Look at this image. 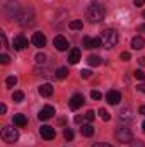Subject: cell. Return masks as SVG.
<instances>
[{
	"mask_svg": "<svg viewBox=\"0 0 145 147\" xmlns=\"http://www.w3.org/2000/svg\"><path fill=\"white\" fill-rule=\"evenodd\" d=\"M85 19L91 22V24H96V22H101L104 19V7L101 3H91L85 10Z\"/></svg>",
	"mask_w": 145,
	"mask_h": 147,
	"instance_id": "1",
	"label": "cell"
},
{
	"mask_svg": "<svg viewBox=\"0 0 145 147\" xmlns=\"http://www.w3.org/2000/svg\"><path fill=\"white\" fill-rule=\"evenodd\" d=\"M118 33H116V29H104L103 33H101V43H103V46L104 48H114L116 46V43H118Z\"/></svg>",
	"mask_w": 145,
	"mask_h": 147,
	"instance_id": "2",
	"label": "cell"
},
{
	"mask_svg": "<svg viewBox=\"0 0 145 147\" xmlns=\"http://www.w3.org/2000/svg\"><path fill=\"white\" fill-rule=\"evenodd\" d=\"M15 19H17V22L21 24V26H33L36 21H34V12L31 10V9H24V10H21V14H17L15 16Z\"/></svg>",
	"mask_w": 145,
	"mask_h": 147,
	"instance_id": "3",
	"label": "cell"
},
{
	"mask_svg": "<svg viewBox=\"0 0 145 147\" xmlns=\"http://www.w3.org/2000/svg\"><path fill=\"white\" fill-rule=\"evenodd\" d=\"M17 139H19V132H17V128L9 127V125L2 128V140H3V142H7V144H14V142H17Z\"/></svg>",
	"mask_w": 145,
	"mask_h": 147,
	"instance_id": "4",
	"label": "cell"
},
{
	"mask_svg": "<svg viewBox=\"0 0 145 147\" xmlns=\"http://www.w3.org/2000/svg\"><path fill=\"white\" fill-rule=\"evenodd\" d=\"M114 137H116V140L121 142V144H130V142L133 140V135H132L130 128H126V127H118L116 132H114Z\"/></svg>",
	"mask_w": 145,
	"mask_h": 147,
	"instance_id": "5",
	"label": "cell"
},
{
	"mask_svg": "<svg viewBox=\"0 0 145 147\" xmlns=\"http://www.w3.org/2000/svg\"><path fill=\"white\" fill-rule=\"evenodd\" d=\"M53 115H55V108L50 106V105H46L44 108H41V111L38 113V120L39 121H46V120L53 118Z\"/></svg>",
	"mask_w": 145,
	"mask_h": 147,
	"instance_id": "6",
	"label": "cell"
},
{
	"mask_svg": "<svg viewBox=\"0 0 145 147\" xmlns=\"http://www.w3.org/2000/svg\"><path fill=\"white\" fill-rule=\"evenodd\" d=\"M28 45H29V39L24 36V34L15 36L14 41H12V48L14 50H24V48H28Z\"/></svg>",
	"mask_w": 145,
	"mask_h": 147,
	"instance_id": "7",
	"label": "cell"
},
{
	"mask_svg": "<svg viewBox=\"0 0 145 147\" xmlns=\"http://www.w3.org/2000/svg\"><path fill=\"white\" fill-rule=\"evenodd\" d=\"M39 134H41V137L46 139V140H51V139H55V135H56L55 128L50 127V125H43V127L39 128Z\"/></svg>",
	"mask_w": 145,
	"mask_h": 147,
	"instance_id": "8",
	"label": "cell"
},
{
	"mask_svg": "<svg viewBox=\"0 0 145 147\" xmlns=\"http://www.w3.org/2000/svg\"><path fill=\"white\" fill-rule=\"evenodd\" d=\"M119 121H123V123L133 121V110H132L130 106H125L123 110L119 111Z\"/></svg>",
	"mask_w": 145,
	"mask_h": 147,
	"instance_id": "9",
	"label": "cell"
},
{
	"mask_svg": "<svg viewBox=\"0 0 145 147\" xmlns=\"http://www.w3.org/2000/svg\"><path fill=\"white\" fill-rule=\"evenodd\" d=\"M84 105V96L82 94H73L72 98H70V101H68V106H70V110H79L80 106Z\"/></svg>",
	"mask_w": 145,
	"mask_h": 147,
	"instance_id": "10",
	"label": "cell"
},
{
	"mask_svg": "<svg viewBox=\"0 0 145 147\" xmlns=\"http://www.w3.org/2000/svg\"><path fill=\"white\" fill-rule=\"evenodd\" d=\"M53 45H55V48H56L58 51H65V50H68V41H67V38H63V36H55Z\"/></svg>",
	"mask_w": 145,
	"mask_h": 147,
	"instance_id": "11",
	"label": "cell"
},
{
	"mask_svg": "<svg viewBox=\"0 0 145 147\" xmlns=\"http://www.w3.org/2000/svg\"><path fill=\"white\" fill-rule=\"evenodd\" d=\"M101 45H103L101 43V38H89V36L84 38V48L92 50V48H99Z\"/></svg>",
	"mask_w": 145,
	"mask_h": 147,
	"instance_id": "12",
	"label": "cell"
},
{
	"mask_svg": "<svg viewBox=\"0 0 145 147\" xmlns=\"http://www.w3.org/2000/svg\"><path fill=\"white\" fill-rule=\"evenodd\" d=\"M106 99H108L109 105H118L121 101V94H119V91H108Z\"/></svg>",
	"mask_w": 145,
	"mask_h": 147,
	"instance_id": "13",
	"label": "cell"
},
{
	"mask_svg": "<svg viewBox=\"0 0 145 147\" xmlns=\"http://www.w3.org/2000/svg\"><path fill=\"white\" fill-rule=\"evenodd\" d=\"M31 41H33V45H34V46H38V48H43V46L46 45V36H44L43 33H34Z\"/></svg>",
	"mask_w": 145,
	"mask_h": 147,
	"instance_id": "14",
	"label": "cell"
},
{
	"mask_svg": "<svg viewBox=\"0 0 145 147\" xmlns=\"http://www.w3.org/2000/svg\"><path fill=\"white\" fill-rule=\"evenodd\" d=\"M39 94H41V96H44V98H50V96L53 94V86H51L50 82L41 84V86H39Z\"/></svg>",
	"mask_w": 145,
	"mask_h": 147,
	"instance_id": "15",
	"label": "cell"
},
{
	"mask_svg": "<svg viewBox=\"0 0 145 147\" xmlns=\"http://www.w3.org/2000/svg\"><path fill=\"white\" fill-rule=\"evenodd\" d=\"M68 63H72V65H75L79 60H80V50L79 48H72L70 50V53H68Z\"/></svg>",
	"mask_w": 145,
	"mask_h": 147,
	"instance_id": "16",
	"label": "cell"
},
{
	"mask_svg": "<svg viewBox=\"0 0 145 147\" xmlns=\"http://www.w3.org/2000/svg\"><path fill=\"white\" fill-rule=\"evenodd\" d=\"M144 46H145V39L142 36H135L132 39V48L133 50H142Z\"/></svg>",
	"mask_w": 145,
	"mask_h": 147,
	"instance_id": "17",
	"label": "cell"
},
{
	"mask_svg": "<svg viewBox=\"0 0 145 147\" xmlns=\"http://www.w3.org/2000/svg\"><path fill=\"white\" fill-rule=\"evenodd\" d=\"M14 125L17 127H26L28 125V118L24 115H14Z\"/></svg>",
	"mask_w": 145,
	"mask_h": 147,
	"instance_id": "18",
	"label": "cell"
},
{
	"mask_svg": "<svg viewBox=\"0 0 145 147\" xmlns=\"http://www.w3.org/2000/svg\"><path fill=\"white\" fill-rule=\"evenodd\" d=\"M80 134L84 135V137H92L94 135V127L92 125H82V128H80Z\"/></svg>",
	"mask_w": 145,
	"mask_h": 147,
	"instance_id": "19",
	"label": "cell"
},
{
	"mask_svg": "<svg viewBox=\"0 0 145 147\" xmlns=\"http://www.w3.org/2000/svg\"><path fill=\"white\" fill-rule=\"evenodd\" d=\"M87 63H89L91 67H97V65H101L103 62H101V57H97V55H89V57H87Z\"/></svg>",
	"mask_w": 145,
	"mask_h": 147,
	"instance_id": "20",
	"label": "cell"
},
{
	"mask_svg": "<svg viewBox=\"0 0 145 147\" xmlns=\"http://www.w3.org/2000/svg\"><path fill=\"white\" fill-rule=\"evenodd\" d=\"M22 99H24V92H22V91H14L12 101H14V103H22Z\"/></svg>",
	"mask_w": 145,
	"mask_h": 147,
	"instance_id": "21",
	"label": "cell"
},
{
	"mask_svg": "<svg viewBox=\"0 0 145 147\" xmlns=\"http://www.w3.org/2000/svg\"><path fill=\"white\" fill-rule=\"evenodd\" d=\"M68 28H70V29H75V31H77V29H82V28H84V22L79 21V19H77V21H70Z\"/></svg>",
	"mask_w": 145,
	"mask_h": 147,
	"instance_id": "22",
	"label": "cell"
},
{
	"mask_svg": "<svg viewBox=\"0 0 145 147\" xmlns=\"http://www.w3.org/2000/svg\"><path fill=\"white\" fill-rule=\"evenodd\" d=\"M15 84H17V77H15V75H9V77L5 79V86H7V87H14Z\"/></svg>",
	"mask_w": 145,
	"mask_h": 147,
	"instance_id": "23",
	"label": "cell"
},
{
	"mask_svg": "<svg viewBox=\"0 0 145 147\" xmlns=\"http://www.w3.org/2000/svg\"><path fill=\"white\" fill-rule=\"evenodd\" d=\"M34 60H36V65H46V55L44 53H38Z\"/></svg>",
	"mask_w": 145,
	"mask_h": 147,
	"instance_id": "24",
	"label": "cell"
},
{
	"mask_svg": "<svg viewBox=\"0 0 145 147\" xmlns=\"http://www.w3.org/2000/svg\"><path fill=\"white\" fill-rule=\"evenodd\" d=\"M68 75V69H65V67H60L58 70H56V77L58 79H65Z\"/></svg>",
	"mask_w": 145,
	"mask_h": 147,
	"instance_id": "25",
	"label": "cell"
},
{
	"mask_svg": "<svg viewBox=\"0 0 145 147\" xmlns=\"http://www.w3.org/2000/svg\"><path fill=\"white\" fill-rule=\"evenodd\" d=\"M97 113H99V116H101V118H103L104 121H109L111 115H109V113H108L106 110H104V108H99V111H97Z\"/></svg>",
	"mask_w": 145,
	"mask_h": 147,
	"instance_id": "26",
	"label": "cell"
},
{
	"mask_svg": "<svg viewBox=\"0 0 145 147\" xmlns=\"http://www.w3.org/2000/svg\"><path fill=\"white\" fill-rule=\"evenodd\" d=\"M84 116H85V121H92V120L96 118V113H94L92 110H89L85 115H84Z\"/></svg>",
	"mask_w": 145,
	"mask_h": 147,
	"instance_id": "27",
	"label": "cell"
},
{
	"mask_svg": "<svg viewBox=\"0 0 145 147\" xmlns=\"http://www.w3.org/2000/svg\"><path fill=\"white\" fill-rule=\"evenodd\" d=\"M63 137H65V140H72V139H73V132L70 130V128H65Z\"/></svg>",
	"mask_w": 145,
	"mask_h": 147,
	"instance_id": "28",
	"label": "cell"
},
{
	"mask_svg": "<svg viewBox=\"0 0 145 147\" xmlns=\"http://www.w3.org/2000/svg\"><path fill=\"white\" fill-rule=\"evenodd\" d=\"M130 147H145V144L142 140H138V139H133V140L130 142Z\"/></svg>",
	"mask_w": 145,
	"mask_h": 147,
	"instance_id": "29",
	"label": "cell"
},
{
	"mask_svg": "<svg viewBox=\"0 0 145 147\" xmlns=\"http://www.w3.org/2000/svg\"><path fill=\"white\" fill-rule=\"evenodd\" d=\"M91 98H92L94 101H99V99L103 98V94H101L99 91H92V92H91Z\"/></svg>",
	"mask_w": 145,
	"mask_h": 147,
	"instance_id": "30",
	"label": "cell"
},
{
	"mask_svg": "<svg viewBox=\"0 0 145 147\" xmlns=\"http://www.w3.org/2000/svg\"><path fill=\"white\" fill-rule=\"evenodd\" d=\"M133 75H135L138 80H144V82H145V74L142 72V70H135V72H133Z\"/></svg>",
	"mask_w": 145,
	"mask_h": 147,
	"instance_id": "31",
	"label": "cell"
},
{
	"mask_svg": "<svg viewBox=\"0 0 145 147\" xmlns=\"http://www.w3.org/2000/svg\"><path fill=\"white\" fill-rule=\"evenodd\" d=\"M9 62H10L9 55H5V53H3V55H0V63H2V65H7Z\"/></svg>",
	"mask_w": 145,
	"mask_h": 147,
	"instance_id": "32",
	"label": "cell"
},
{
	"mask_svg": "<svg viewBox=\"0 0 145 147\" xmlns=\"http://www.w3.org/2000/svg\"><path fill=\"white\" fill-rule=\"evenodd\" d=\"M119 58H121V60H123V62H128V60H130V58H132V55H130V53H128V51H123V53H121V55H119Z\"/></svg>",
	"mask_w": 145,
	"mask_h": 147,
	"instance_id": "33",
	"label": "cell"
},
{
	"mask_svg": "<svg viewBox=\"0 0 145 147\" xmlns=\"http://www.w3.org/2000/svg\"><path fill=\"white\" fill-rule=\"evenodd\" d=\"M80 75H82L84 79H89V77H91V70H82V72H80Z\"/></svg>",
	"mask_w": 145,
	"mask_h": 147,
	"instance_id": "34",
	"label": "cell"
},
{
	"mask_svg": "<svg viewBox=\"0 0 145 147\" xmlns=\"http://www.w3.org/2000/svg\"><path fill=\"white\" fill-rule=\"evenodd\" d=\"M84 120H85V116H80V115H77V116H75V123H82Z\"/></svg>",
	"mask_w": 145,
	"mask_h": 147,
	"instance_id": "35",
	"label": "cell"
},
{
	"mask_svg": "<svg viewBox=\"0 0 145 147\" xmlns=\"http://www.w3.org/2000/svg\"><path fill=\"white\" fill-rule=\"evenodd\" d=\"M133 3H135L137 7H140V5H144L145 3V0H133Z\"/></svg>",
	"mask_w": 145,
	"mask_h": 147,
	"instance_id": "36",
	"label": "cell"
},
{
	"mask_svg": "<svg viewBox=\"0 0 145 147\" xmlns=\"http://www.w3.org/2000/svg\"><path fill=\"white\" fill-rule=\"evenodd\" d=\"M0 113H2V115L7 113V106H5V105H0Z\"/></svg>",
	"mask_w": 145,
	"mask_h": 147,
	"instance_id": "37",
	"label": "cell"
},
{
	"mask_svg": "<svg viewBox=\"0 0 145 147\" xmlns=\"http://www.w3.org/2000/svg\"><path fill=\"white\" fill-rule=\"evenodd\" d=\"M137 89H138L140 92H145V84H140V86H137Z\"/></svg>",
	"mask_w": 145,
	"mask_h": 147,
	"instance_id": "38",
	"label": "cell"
},
{
	"mask_svg": "<svg viewBox=\"0 0 145 147\" xmlns=\"http://www.w3.org/2000/svg\"><path fill=\"white\" fill-rule=\"evenodd\" d=\"M138 63H140L142 67H145V57H140V58H138Z\"/></svg>",
	"mask_w": 145,
	"mask_h": 147,
	"instance_id": "39",
	"label": "cell"
},
{
	"mask_svg": "<svg viewBox=\"0 0 145 147\" xmlns=\"http://www.w3.org/2000/svg\"><path fill=\"white\" fill-rule=\"evenodd\" d=\"M92 147H113V146H109V144H94Z\"/></svg>",
	"mask_w": 145,
	"mask_h": 147,
	"instance_id": "40",
	"label": "cell"
},
{
	"mask_svg": "<svg viewBox=\"0 0 145 147\" xmlns=\"http://www.w3.org/2000/svg\"><path fill=\"white\" fill-rule=\"evenodd\" d=\"M138 111H140V115H145V106H140V110Z\"/></svg>",
	"mask_w": 145,
	"mask_h": 147,
	"instance_id": "41",
	"label": "cell"
},
{
	"mask_svg": "<svg viewBox=\"0 0 145 147\" xmlns=\"http://www.w3.org/2000/svg\"><path fill=\"white\" fill-rule=\"evenodd\" d=\"M138 29H140V31H145V24H142V26H140Z\"/></svg>",
	"mask_w": 145,
	"mask_h": 147,
	"instance_id": "42",
	"label": "cell"
},
{
	"mask_svg": "<svg viewBox=\"0 0 145 147\" xmlns=\"http://www.w3.org/2000/svg\"><path fill=\"white\" fill-rule=\"evenodd\" d=\"M142 127H144V132H145V121H144V123H142Z\"/></svg>",
	"mask_w": 145,
	"mask_h": 147,
	"instance_id": "43",
	"label": "cell"
},
{
	"mask_svg": "<svg viewBox=\"0 0 145 147\" xmlns=\"http://www.w3.org/2000/svg\"><path fill=\"white\" fill-rule=\"evenodd\" d=\"M142 16H144V17H145V10H144V14H142Z\"/></svg>",
	"mask_w": 145,
	"mask_h": 147,
	"instance_id": "44",
	"label": "cell"
}]
</instances>
